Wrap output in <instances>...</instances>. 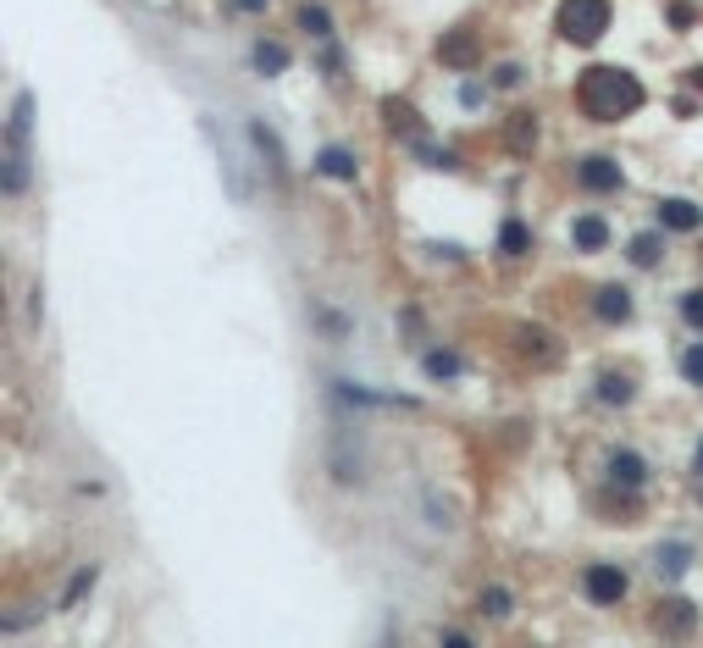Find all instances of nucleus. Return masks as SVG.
I'll use <instances>...</instances> for the list:
<instances>
[{
    "label": "nucleus",
    "mask_w": 703,
    "mask_h": 648,
    "mask_svg": "<svg viewBox=\"0 0 703 648\" xmlns=\"http://www.w3.org/2000/svg\"><path fill=\"white\" fill-rule=\"evenodd\" d=\"M316 172H322V178H338V183H349L355 178V156H349V150H338V144H327L322 156H316Z\"/></svg>",
    "instance_id": "nucleus-16"
},
{
    "label": "nucleus",
    "mask_w": 703,
    "mask_h": 648,
    "mask_svg": "<svg viewBox=\"0 0 703 648\" xmlns=\"http://www.w3.org/2000/svg\"><path fill=\"white\" fill-rule=\"evenodd\" d=\"M250 67H255V72H266V78H277V72L288 67V50L277 45V39H261V45L250 50Z\"/></svg>",
    "instance_id": "nucleus-19"
},
{
    "label": "nucleus",
    "mask_w": 703,
    "mask_h": 648,
    "mask_svg": "<svg viewBox=\"0 0 703 648\" xmlns=\"http://www.w3.org/2000/svg\"><path fill=\"white\" fill-rule=\"evenodd\" d=\"M609 488H626V493L648 488V460L632 455V449H615L609 455Z\"/></svg>",
    "instance_id": "nucleus-7"
},
{
    "label": "nucleus",
    "mask_w": 703,
    "mask_h": 648,
    "mask_svg": "<svg viewBox=\"0 0 703 648\" xmlns=\"http://www.w3.org/2000/svg\"><path fill=\"white\" fill-rule=\"evenodd\" d=\"M681 377L703 388V344H687V349H681Z\"/></svg>",
    "instance_id": "nucleus-25"
},
{
    "label": "nucleus",
    "mask_w": 703,
    "mask_h": 648,
    "mask_svg": "<svg viewBox=\"0 0 703 648\" xmlns=\"http://www.w3.org/2000/svg\"><path fill=\"white\" fill-rule=\"evenodd\" d=\"M554 28H560L571 45H598L604 28H609V0H560Z\"/></svg>",
    "instance_id": "nucleus-2"
},
{
    "label": "nucleus",
    "mask_w": 703,
    "mask_h": 648,
    "mask_svg": "<svg viewBox=\"0 0 703 648\" xmlns=\"http://www.w3.org/2000/svg\"><path fill=\"white\" fill-rule=\"evenodd\" d=\"M23 189H28V161L6 156V194H23Z\"/></svg>",
    "instance_id": "nucleus-27"
},
{
    "label": "nucleus",
    "mask_w": 703,
    "mask_h": 648,
    "mask_svg": "<svg viewBox=\"0 0 703 648\" xmlns=\"http://www.w3.org/2000/svg\"><path fill=\"white\" fill-rule=\"evenodd\" d=\"M681 322H687V327H703V288L681 294Z\"/></svg>",
    "instance_id": "nucleus-28"
},
{
    "label": "nucleus",
    "mask_w": 703,
    "mask_h": 648,
    "mask_svg": "<svg viewBox=\"0 0 703 648\" xmlns=\"http://www.w3.org/2000/svg\"><path fill=\"white\" fill-rule=\"evenodd\" d=\"M504 144H510L515 156H526V150H532V144H537V117H532V111H521V117L504 122Z\"/></svg>",
    "instance_id": "nucleus-17"
},
{
    "label": "nucleus",
    "mask_w": 703,
    "mask_h": 648,
    "mask_svg": "<svg viewBox=\"0 0 703 648\" xmlns=\"http://www.w3.org/2000/svg\"><path fill=\"white\" fill-rule=\"evenodd\" d=\"M443 648H477V643H471L465 632H443Z\"/></svg>",
    "instance_id": "nucleus-33"
},
{
    "label": "nucleus",
    "mask_w": 703,
    "mask_h": 648,
    "mask_svg": "<svg viewBox=\"0 0 703 648\" xmlns=\"http://www.w3.org/2000/svg\"><path fill=\"white\" fill-rule=\"evenodd\" d=\"M692 466H698V477H703V438H698V460H692Z\"/></svg>",
    "instance_id": "nucleus-37"
},
{
    "label": "nucleus",
    "mask_w": 703,
    "mask_h": 648,
    "mask_svg": "<svg viewBox=\"0 0 703 648\" xmlns=\"http://www.w3.org/2000/svg\"><path fill=\"white\" fill-rule=\"evenodd\" d=\"M333 394L344 399V405H355V410H366V405H382V394H366V388H355V383H333Z\"/></svg>",
    "instance_id": "nucleus-26"
},
{
    "label": "nucleus",
    "mask_w": 703,
    "mask_h": 648,
    "mask_svg": "<svg viewBox=\"0 0 703 648\" xmlns=\"http://www.w3.org/2000/svg\"><path fill=\"white\" fill-rule=\"evenodd\" d=\"M593 394H598V405H632V394H637V383L626 372H604L593 383Z\"/></svg>",
    "instance_id": "nucleus-15"
},
{
    "label": "nucleus",
    "mask_w": 703,
    "mask_h": 648,
    "mask_svg": "<svg viewBox=\"0 0 703 648\" xmlns=\"http://www.w3.org/2000/svg\"><path fill=\"white\" fill-rule=\"evenodd\" d=\"M250 139H255V150H261L266 161H272L277 172H283V150H277V139H272V128H261V122H255L250 128Z\"/></svg>",
    "instance_id": "nucleus-24"
},
{
    "label": "nucleus",
    "mask_w": 703,
    "mask_h": 648,
    "mask_svg": "<svg viewBox=\"0 0 703 648\" xmlns=\"http://www.w3.org/2000/svg\"><path fill=\"white\" fill-rule=\"evenodd\" d=\"M576 183H582L587 194H615L620 183H626V172H620V161H609V156H587L582 167H576Z\"/></svg>",
    "instance_id": "nucleus-5"
},
{
    "label": "nucleus",
    "mask_w": 703,
    "mask_h": 648,
    "mask_svg": "<svg viewBox=\"0 0 703 648\" xmlns=\"http://www.w3.org/2000/svg\"><path fill=\"white\" fill-rule=\"evenodd\" d=\"M582 593L593 604H620V599H626V571H620V565H587Z\"/></svg>",
    "instance_id": "nucleus-4"
},
{
    "label": "nucleus",
    "mask_w": 703,
    "mask_h": 648,
    "mask_svg": "<svg viewBox=\"0 0 703 648\" xmlns=\"http://www.w3.org/2000/svg\"><path fill=\"white\" fill-rule=\"evenodd\" d=\"M28 133H34V95L23 89V95L12 100V117H6V156H23Z\"/></svg>",
    "instance_id": "nucleus-8"
},
{
    "label": "nucleus",
    "mask_w": 703,
    "mask_h": 648,
    "mask_svg": "<svg viewBox=\"0 0 703 648\" xmlns=\"http://www.w3.org/2000/svg\"><path fill=\"white\" fill-rule=\"evenodd\" d=\"M482 95H488L482 84H465V89H460V106H482Z\"/></svg>",
    "instance_id": "nucleus-31"
},
{
    "label": "nucleus",
    "mask_w": 703,
    "mask_h": 648,
    "mask_svg": "<svg viewBox=\"0 0 703 648\" xmlns=\"http://www.w3.org/2000/svg\"><path fill=\"white\" fill-rule=\"evenodd\" d=\"M95 565H84V571H72V582H67V588H61V610H72V604H78V599H89V588H95Z\"/></svg>",
    "instance_id": "nucleus-22"
},
{
    "label": "nucleus",
    "mask_w": 703,
    "mask_h": 648,
    "mask_svg": "<svg viewBox=\"0 0 703 648\" xmlns=\"http://www.w3.org/2000/svg\"><path fill=\"white\" fill-rule=\"evenodd\" d=\"M698 23V6H692V0H676V6H670V28H692Z\"/></svg>",
    "instance_id": "nucleus-30"
},
{
    "label": "nucleus",
    "mask_w": 703,
    "mask_h": 648,
    "mask_svg": "<svg viewBox=\"0 0 703 648\" xmlns=\"http://www.w3.org/2000/svg\"><path fill=\"white\" fill-rule=\"evenodd\" d=\"M299 28L316 34V39H327V34H333V17H327L322 6H299Z\"/></svg>",
    "instance_id": "nucleus-23"
},
{
    "label": "nucleus",
    "mask_w": 703,
    "mask_h": 648,
    "mask_svg": "<svg viewBox=\"0 0 703 648\" xmlns=\"http://www.w3.org/2000/svg\"><path fill=\"white\" fill-rule=\"evenodd\" d=\"M526 250H532V228H526L521 216H504L499 222V255L515 261V255H526Z\"/></svg>",
    "instance_id": "nucleus-13"
},
{
    "label": "nucleus",
    "mask_w": 703,
    "mask_h": 648,
    "mask_svg": "<svg viewBox=\"0 0 703 648\" xmlns=\"http://www.w3.org/2000/svg\"><path fill=\"white\" fill-rule=\"evenodd\" d=\"M377 648H399V637H394V626H388V632H382V643Z\"/></svg>",
    "instance_id": "nucleus-36"
},
{
    "label": "nucleus",
    "mask_w": 703,
    "mask_h": 648,
    "mask_svg": "<svg viewBox=\"0 0 703 648\" xmlns=\"http://www.w3.org/2000/svg\"><path fill=\"white\" fill-rule=\"evenodd\" d=\"M593 316H598V322H609V327H626V322H632V294H626L620 283L598 288V294H593Z\"/></svg>",
    "instance_id": "nucleus-9"
},
{
    "label": "nucleus",
    "mask_w": 703,
    "mask_h": 648,
    "mask_svg": "<svg viewBox=\"0 0 703 648\" xmlns=\"http://www.w3.org/2000/svg\"><path fill=\"white\" fill-rule=\"evenodd\" d=\"M482 615H493V621H504V615H510V593L488 588V593H482Z\"/></svg>",
    "instance_id": "nucleus-29"
},
{
    "label": "nucleus",
    "mask_w": 703,
    "mask_h": 648,
    "mask_svg": "<svg viewBox=\"0 0 703 648\" xmlns=\"http://www.w3.org/2000/svg\"><path fill=\"white\" fill-rule=\"evenodd\" d=\"M382 122H388V128H399V139H405V144L421 139V117H416V106H410V100H382Z\"/></svg>",
    "instance_id": "nucleus-12"
},
{
    "label": "nucleus",
    "mask_w": 703,
    "mask_h": 648,
    "mask_svg": "<svg viewBox=\"0 0 703 648\" xmlns=\"http://www.w3.org/2000/svg\"><path fill=\"white\" fill-rule=\"evenodd\" d=\"M659 222H665L670 233H698L703 228V205H692V200H659Z\"/></svg>",
    "instance_id": "nucleus-11"
},
{
    "label": "nucleus",
    "mask_w": 703,
    "mask_h": 648,
    "mask_svg": "<svg viewBox=\"0 0 703 648\" xmlns=\"http://www.w3.org/2000/svg\"><path fill=\"white\" fill-rule=\"evenodd\" d=\"M648 621H654V632H665V637H692V632H698V604L681 599V593H670V599L654 604Z\"/></svg>",
    "instance_id": "nucleus-3"
},
{
    "label": "nucleus",
    "mask_w": 703,
    "mask_h": 648,
    "mask_svg": "<svg viewBox=\"0 0 703 648\" xmlns=\"http://www.w3.org/2000/svg\"><path fill=\"white\" fill-rule=\"evenodd\" d=\"M571 239H576V250L598 255V250H604V244H609V222H604V216H576Z\"/></svg>",
    "instance_id": "nucleus-14"
},
{
    "label": "nucleus",
    "mask_w": 703,
    "mask_h": 648,
    "mask_svg": "<svg viewBox=\"0 0 703 648\" xmlns=\"http://www.w3.org/2000/svg\"><path fill=\"white\" fill-rule=\"evenodd\" d=\"M515 349H521L526 360H537V366H554V360H560V338H554L549 327H537V322L515 327Z\"/></svg>",
    "instance_id": "nucleus-6"
},
{
    "label": "nucleus",
    "mask_w": 703,
    "mask_h": 648,
    "mask_svg": "<svg viewBox=\"0 0 703 648\" xmlns=\"http://www.w3.org/2000/svg\"><path fill=\"white\" fill-rule=\"evenodd\" d=\"M654 560H659V576H670V582L692 571V549H687V543H659Z\"/></svg>",
    "instance_id": "nucleus-18"
},
{
    "label": "nucleus",
    "mask_w": 703,
    "mask_h": 648,
    "mask_svg": "<svg viewBox=\"0 0 703 648\" xmlns=\"http://www.w3.org/2000/svg\"><path fill=\"white\" fill-rule=\"evenodd\" d=\"M438 61H443V67H477V61H482V45H477V34H465V28H454V34H443V45H438Z\"/></svg>",
    "instance_id": "nucleus-10"
},
{
    "label": "nucleus",
    "mask_w": 703,
    "mask_h": 648,
    "mask_svg": "<svg viewBox=\"0 0 703 648\" xmlns=\"http://www.w3.org/2000/svg\"><path fill=\"white\" fill-rule=\"evenodd\" d=\"M576 100L593 122H620L643 106V84H637L626 67H587L576 78Z\"/></svg>",
    "instance_id": "nucleus-1"
},
{
    "label": "nucleus",
    "mask_w": 703,
    "mask_h": 648,
    "mask_svg": "<svg viewBox=\"0 0 703 648\" xmlns=\"http://www.w3.org/2000/svg\"><path fill=\"white\" fill-rule=\"evenodd\" d=\"M687 89H698V95H703V67H692V72H687Z\"/></svg>",
    "instance_id": "nucleus-34"
},
{
    "label": "nucleus",
    "mask_w": 703,
    "mask_h": 648,
    "mask_svg": "<svg viewBox=\"0 0 703 648\" xmlns=\"http://www.w3.org/2000/svg\"><path fill=\"white\" fill-rule=\"evenodd\" d=\"M233 6H239V12H261L266 0H233Z\"/></svg>",
    "instance_id": "nucleus-35"
},
{
    "label": "nucleus",
    "mask_w": 703,
    "mask_h": 648,
    "mask_svg": "<svg viewBox=\"0 0 703 648\" xmlns=\"http://www.w3.org/2000/svg\"><path fill=\"white\" fill-rule=\"evenodd\" d=\"M626 255H632V266H648V272H654V266H659V255H665V239H659V233H637V239H632V250H626Z\"/></svg>",
    "instance_id": "nucleus-20"
},
{
    "label": "nucleus",
    "mask_w": 703,
    "mask_h": 648,
    "mask_svg": "<svg viewBox=\"0 0 703 648\" xmlns=\"http://www.w3.org/2000/svg\"><path fill=\"white\" fill-rule=\"evenodd\" d=\"M421 366H427V377H438V383L460 377V355H454V349H427V355H421Z\"/></svg>",
    "instance_id": "nucleus-21"
},
{
    "label": "nucleus",
    "mask_w": 703,
    "mask_h": 648,
    "mask_svg": "<svg viewBox=\"0 0 703 648\" xmlns=\"http://www.w3.org/2000/svg\"><path fill=\"white\" fill-rule=\"evenodd\" d=\"M515 78H521V67H515V61H510V67H499V78H493V84H499V89H510Z\"/></svg>",
    "instance_id": "nucleus-32"
}]
</instances>
